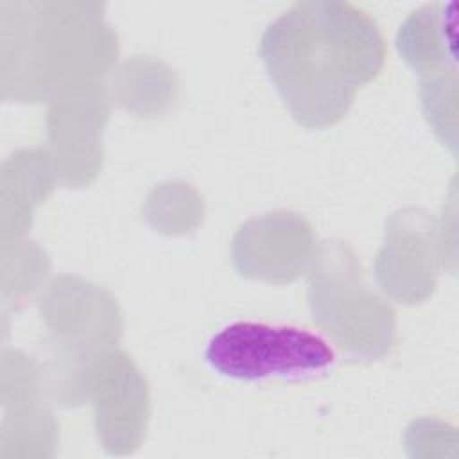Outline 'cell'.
I'll return each instance as SVG.
<instances>
[{
	"instance_id": "obj_3",
	"label": "cell",
	"mask_w": 459,
	"mask_h": 459,
	"mask_svg": "<svg viewBox=\"0 0 459 459\" xmlns=\"http://www.w3.org/2000/svg\"><path fill=\"white\" fill-rule=\"evenodd\" d=\"M308 308L314 323L348 355L360 360L385 357L396 342V312L366 281L348 242L317 244L308 269Z\"/></svg>"
},
{
	"instance_id": "obj_1",
	"label": "cell",
	"mask_w": 459,
	"mask_h": 459,
	"mask_svg": "<svg viewBox=\"0 0 459 459\" xmlns=\"http://www.w3.org/2000/svg\"><path fill=\"white\" fill-rule=\"evenodd\" d=\"M258 54L292 118L323 129L348 115L357 91L380 74L387 48L364 9L301 0L265 27Z\"/></svg>"
},
{
	"instance_id": "obj_5",
	"label": "cell",
	"mask_w": 459,
	"mask_h": 459,
	"mask_svg": "<svg viewBox=\"0 0 459 459\" xmlns=\"http://www.w3.org/2000/svg\"><path fill=\"white\" fill-rule=\"evenodd\" d=\"M206 364L226 378H299L321 373L335 360L319 335L285 325L237 321L212 335L204 348Z\"/></svg>"
},
{
	"instance_id": "obj_8",
	"label": "cell",
	"mask_w": 459,
	"mask_h": 459,
	"mask_svg": "<svg viewBox=\"0 0 459 459\" xmlns=\"http://www.w3.org/2000/svg\"><path fill=\"white\" fill-rule=\"evenodd\" d=\"M441 264L439 224L432 213L407 206L387 219L375 273L389 298L403 305L425 301L436 289Z\"/></svg>"
},
{
	"instance_id": "obj_2",
	"label": "cell",
	"mask_w": 459,
	"mask_h": 459,
	"mask_svg": "<svg viewBox=\"0 0 459 459\" xmlns=\"http://www.w3.org/2000/svg\"><path fill=\"white\" fill-rule=\"evenodd\" d=\"M100 2L2 4L4 99L47 102L99 82L118 57V38Z\"/></svg>"
},
{
	"instance_id": "obj_10",
	"label": "cell",
	"mask_w": 459,
	"mask_h": 459,
	"mask_svg": "<svg viewBox=\"0 0 459 459\" xmlns=\"http://www.w3.org/2000/svg\"><path fill=\"white\" fill-rule=\"evenodd\" d=\"M402 59L423 79L455 68V4H425L411 13L396 34Z\"/></svg>"
},
{
	"instance_id": "obj_11",
	"label": "cell",
	"mask_w": 459,
	"mask_h": 459,
	"mask_svg": "<svg viewBox=\"0 0 459 459\" xmlns=\"http://www.w3.org/2000/svg\"><path fill=\"white\" fill-rule=\"evenodd\" d=\"M56 183H59L52 156L45 149H30L14 152L4 165V197L2 204L13 206L4 210V219L13 212L14 238L23 235L30 226L32 210L45 201Z\"/></svg>"
},
{
	"instance_id": "obj_7",
	"label": "cell",
	"mask_w": 459,
	"mask_h": 459,
	"mask_svg": "<svg viewBox=\"0 0 459 459\" xmlns=\"http://www.w3.org/2000/svg\"><path fill=\"white\" fill-rule=\"evenodd\" d=\"M47 117L50 156L59 183L88 186L102 167V129L109 117V95L102 82L72 86L50 100Z\"/></svg>"
},
{
	"instance_id": "obj_13",
	"label": "cell",
	"mask_w": 459,
	"mask_h": 459,
	"mask_svg": "<svg viewBox=\"0 0 459 459\" xmlns=\"http://www.w3.org/2000/svg\"><path fill=\"white\" fill-rule=\"evenodd\" d=\"M420 99L425 118L436 136L455 151L457 122V70L439 72L421 79Z\"/></svg>"
},
{
	"instance_id": "obj_6",
	"label": "cell",
	"mask_w": 459,
	"mask_h": 459,
	"mask_svg": "<svg viewBox=\"0 0 459 459\" xmlns=\"http://www.w3.org/2000/svg\"><path fill=\"white\" fill-rule=\"evenodd\" d=\"M84 400L93 403L97 434L109 454H129L140 445L149 421V389L127 353L109 350L84 369L75 405Z\"/></svg>"
},
{
	"instance_id": "obj_12",
	"label": "cell",
	"mask_w": 459,
	"mask_h": 459,
	"mask_svg": "<svg viewBox=\"0 0 459 459\" xmlns=\"http://www.w3.org/2000/svg\"><path fill=\"white\" fill-rule=\"evenodd\" d=\"M178 91L174 72L154 59L134 57L113 74L108 95L138 117H154L170 106Z\"/></svg>"
},
{
	"instance_id": "obj_9",
	"label": "cell",
	"mask_w": 459,
	"mask_h": 459,
	"mask_svg": "<svg viewBox=\"0 0 459 459\" xmlns=\"http://www.w3.org/2000/svg\"><path fill=\"white\" fill-rule=\"evenodd\" d=\"M317 242L310 222L294 212H273L244 222L231 240L235 269L251 280L283 285L308 273Z\"/></svg>"
},
{
	"instance_id": "obj_4",
	"label": "cell",
	"mask_w": 459,
	"mask_h": 459,
	"mask_svg": "<svg viewBox=\"0 0 459 459\" xmlns=\"http://www.w3.org/2000/svg\"><path fill=\"white\" fill-rule=\"evenodd\" d=\"M41 317L54 333L52 389L68 405L84 369L120 341L117 299L106 289L77 276H59L38 299Z\"/></svg>"
}]
</instances>
